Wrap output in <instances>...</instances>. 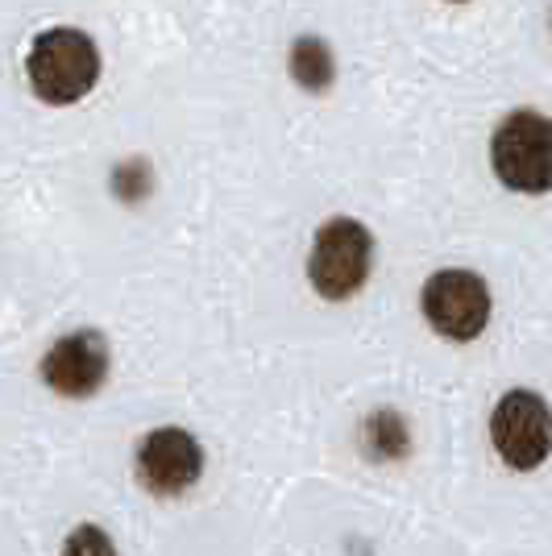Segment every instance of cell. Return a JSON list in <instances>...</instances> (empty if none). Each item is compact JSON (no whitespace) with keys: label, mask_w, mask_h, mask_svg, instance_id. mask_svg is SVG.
<instances>
[{"label":"cell","mask_w":552,"mask_h":556,"mask_svg":"<svg viewBox=\"0 0 552 556\" xmlns=\"http://www.w3.org/2000/svg\"><path fill=\"white\" fill-rule=\"evenodd\" d=\"M100 71H104L100 47L79 25H50L34 34L25 50V84L50 109H71L88 100L100 84Z\"/></svg>","instance_id":"1"},{"label":"cell","mask_w":552,"mask_h":556,"mask_svg":"<svg viewBox=\"0 0 552 556\" xmlns=\"http://www.w3.org/2000/svg\"><path fill=\"white\" fill-rule=\"evenodd\" d=\"M486 163L511 195H552V116L540 109L503 113L490 129Z\"/></svg>","instance_id":"2"},{"label":"cell","mask_w":552,"mask_h":556,"mask_svg":"<svg viewBox=\"0 0 552 556\" xmlns=\"http://www.w3.org/2000/svg\"><path fill=\"white\" fill-rule=\"evenodd\" d=\"M378 241L374 229L357 216H328L321 229L312 232L308 250V282L324 303H349L366 291L374 275Z\"/></svg>","instance_id":"3"},{"label":"cell","mask_w":552,"mask_h":556,"mask_svg":"<svg viewBox=\"0 0 552 556\" xmlns=\"http://www.w3.org/2000/svg\"><path fill=\"white\" fill-rule=\"evenodd\" d=\"M486 441L506 473H540L552 462L549 394L536 387H506L486 416Z\"/></svg>","instance_id":"4"},{"label":"cell","mask_w":552,"mask_h":556,"mask_svg":"<svg viewBox=\"0 0 552 556\" xmlns=\"http://www.w3.org/2000/svg\"><path fill=\"white\" fill-rule=\"evenodd\" d=\"M419 316L440 341L474 345L494 320V287L474 266H440L419 287Z\"/></svg>","instance_id":"5"},{"label":"cell","mask_w":552,"mask_h":556,"mask_svg":"<svg viewBox=\"0 0 552 556\" xmlns=\"http://www.w3.org/2000/svg\"><path fill=\"white\" fill-rule=\"evenodd\" d=\"M204 469V444L196 441V432H187L179 424L150 428L138 441V453H134V478L154 498H184V494H191L200 486Z\"/></svg>","instance_id":"6"},{"label":"cell","mask_w":552,"mask_h":556,"mask_svg":"<svg viewBox=\"0 0 552 556\" xmlns=\"http://www.w3.org/2000/svg\"><path fill=\"white\" fill-rule=\"evenodd\" d=\"M109 370H113V349L96 328H79V332L59 337L47 349L42 366H38L42 382L54 394H63V399H92V394H100L104 382H109Z\"/></svg>","instance_id":"7"},{"label":"cell","mask_w":552,"mask_h":556,"mask_svg":"<svg viewBox=\"0 0 552 556\" xmlns=\"http://www.w3.org/2000/svg\"><path fill=\"white\" fill-rule=\"evenodd\" d=\"M357 444H362L366 462H374V465L407 462L415 448L412 424L403 419V412H394V407H378V412H369V416L362 419Z\"/></svg>","instance_id":"8"},{"label":"cell","mask_w":552,"mask_h":556,"mask_svg":"<svg viewBox=\"0 0 552 556\" xmlns=\"http://www.w3.org/2000/svg\"><path fill=\"white\" fill-rule=\"evenodd\" d=\"M287 71H291V79L300 84L303 92L324 96L337 84V54H333V47L324 42L321 34H300L287 50Z\"/></svg>","instance_id":"9"},{"label":"cell","mask_w":552,"mask_h":556,"mask_svg":"<svg viewBox=\"0 0 552 556\" xmlns=\"http://www.w3.org/2000/svg\"><path fill=\"white\" fill-rule=\"evenodd\" d=\"M59 556H121V548H116V540L109 528H100V523H92V519H84V523H75V528L63 535Z\"/></svg>","instance_id":"10"},{"label":"cell","mask_w":552,"mask_h":556,"mask_svg":"<svg viewBox=\"0 0 552 556\" xmlns=\"http://www.w3.org/2000/svg\"><path fill=\"white\" fill-rule=\"evenodd\" d=\"M116 200H125V204H141L146 195H150V187H154V175H150V163L146 159H129V163L113 166V179H109Z\"/></svg>","instance_id":"11"},{"label":"cell","mask_w":552,"mask_h":556,"mask_svg":"<svg viewBox=\"0 0 552 556\" xmlns=\"http://www.w3.org/2000/svg\"><path fill=\"white\" fill-rule=\"evenodd\" d=\"M444 4H469V0H444Z\"/></svg>","instance_id":"12"},{"label":"cell","mask_w":552,"mask_h":556,"mask_svg":"<svg viewBox=\"0 0 552 556\" xmlns=\"http://www.w3.org/2000/svg\"><path fill=\"white\" fill-rule=\"evenodd\" d=\"M549 29H552V9H549Z\"/></svg>","instance_id":"13"}]
</instances>
